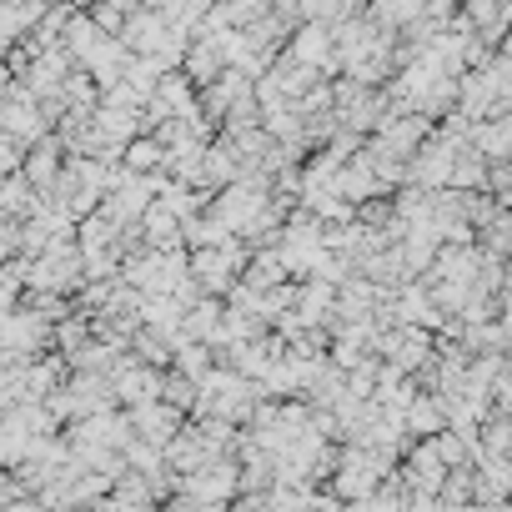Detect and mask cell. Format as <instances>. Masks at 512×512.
Returning <instances> with one entry per match:
<instances>
[{"label":"cell","instance_id":"cell-15","mask_svg":"<svg viewBox=\"0 0 512 512\" xmlns=\"http://www.w3.org/2000/svg\"><path fill=\"white\" fill-rule=\"evenodd\" d=\"M497 51H502V56L512 61V21H507V31H502V41H497Z\"/></svg>","mask_w":512,"mask_h":512},{"label":"cell","instance_id":"cell-9","mask_svg":"<svg viewBox=\"0 0 512 512\" xmlns=\"http://www.w3.org/2000/svg\"><path fill=\"white\" fill-rule=\"evenodd\" d=\"M447 186H457V191L487 186V156H482L472 141H462V146L452 151V181H447Z\"/></svg>","mask_w":512,"mask_h":512},{"label":"cell","instance_id":"cell-7","mask_svg":"<svg viewBox=\"0 0 512 512\" xmlns=\"http://www.w3.org/2000/svg\"><path fill=\"white\" fill-rule=\"evenodd\" d=\"M141 236H146V246H181V216L166 206V201H151L146 211H141Z\"/></svg>","mask_w":512,"mask_h":512},{"label":"cell","instance_id":"cell-8","mask_svg":"<svg viewBox=\"0 0 512 512\" xmlns=\"http://www.w3.org/2000/svg\"><path fill=\"white\" fill-rule=\"evenodd\" d=\"M121 161H126L131 171H141V176L166 171V141H161V136H151V131H141V136H131V141H126Z\"/></svg>","mask_w":512,"mask_h":512},{"label":"cell","instance_id":"cell-10","mask_svg":"<svg viewBox=\"0 0 512 512\" xmlns=\"http://www.w3.org/2000/svg\"><path fill=\"white\" fill-rule=\"evenodd\" d=\"M477 452H497V457H512V412L492 407L477 427Z\"/></svg>","mask_w":512,"mask_h":512},{"label":"cell","instance_id":"cell-5","mask_svg":"<svg viewBox=\"0 0 512 512\" xmlns=\"http://www.w3.org/2000/svg\"><path fill=\"white\" fill-rule=\"evenodd\" d=\"M41 0H6L0 6V51H11V46H21L26 36H31V26L41 21Z\"/></svg>","mask_w":512,"mask_h":512},{"label":"cell","instance_id":"cell-17","mask_svg":"<svg viewBox=\"0 0 512 512\" xmlns=\"http://www.w3.org/2000/svg\"><path fill=\"white\" fill-rule=\"evenodd\" d=\"M0 6H6V0H0Z\"/></svg>","mask_w":512,"mask_h":512},{"label":"cell","instance_id":"cell-16","mask_svg":"<svg viewBox=\"0 0 512 512\" xmlns=\"http://www.w3.org/2000/svg\"><path fill=\"white\" fill-rule=\"evenodd\" d=\"M146 6H151V11H161V6H166V0H146Z\"/></svg>","mask_w":512,"mask_h":512},{"label":"cell","instance_id":"cell-14","mask_svg":"<svg viewBox=\"0 0 512 512\" xmlns=\"http://www.w3.org/2000/svg\"><path fill=\"white\" fill-rule=\"evenodd\" d=\"M457 6H462V0H427V16H442V21H447Z\"/></svg>","mask_w":512,"mask_h":512},{"label":"cell","instance_id":"cell-11","mask_svg":"<svg viewBox=\"0 0 512 512\" xmlns=\"http://www.w3.org/2000/svg\"><path fill=\"white\" fill-rule=\"evenodd\" d=\"M161 397L166 402H176L186 417L196 412V402H201V382L196 377H186V372H176V367H161Z\"/></svg>","mask_w":512,"mask_h":512},{"label":"cell","instance_id":"cell-4","mask_svg":"<svg viewBox=\"0 0 512 512\" xmlns=\"http://www.w3.org/2000/svg\"><path fill=\"white\" fill-rule=\"evenodd\" d=\"M287 277H292V272H287V262H282L277 241H272V246H251L246 267H241V282H251L256 292H267V287H277V282H287Z\"/></svg>","mask_w":512,"mask_h":512},{"label":"cell","instance_id":"cell-12","mask_svg":"<svg viewBox=\"0 0 512 512\" xmlns=\"http://www.w3.org/2000/svg\"><path fill=\"white\" fill-rule=\"evenodd\" d=\"M422 11H427V0H367V16L382 21V26H392V31H402V26L417 21Z\"/></svg>","mask_w":512,"mask_h":512},{"label":"cell","instance_id":"cell-3","mask_svg":"<svg viewBox=\"0 0 512 512\" xmlns=\"http://www.w3.org/2000/svg\"><path fill=\"white\" fill-rule=\"evenodd\" d=\"M61 151H66V146H61V136H51V131H46L41 141H31V151H26L21 171H26V181H31L36 191H46V186L61 176V166H66V161H61Z\"/></svg>","mask_w":512,"mask_h":512},{"label":"cell","instance_id":"cell-13","mask_svg":"<svg viewBox=\"0 0 512 512\" xmlns=\"http://www.w3.org/2000/svg\"><path fill=\"white\" fill-rule=\"evenodd\" d=\"M211 6H216V0H166L161 16H166V26H176V31H191V36H196V21H201Z\"/></svg>","mask_w":512,"mask_h":512},{"label":"cell","instance_id":"cell-2","mask_svg":"<svg viewBox=\"0 0 512 512\" xmlns=\"http://www.w3.org/2000/svg\"><path fill=\"white\" fill-rule=\"evenodd\" d=\"M181 71L191 76V86H196V91H201V86H211V81L226 71V51H221V41H211V36H191Z\"/></svg>","mask_w":512,"mask_h":512},{"label":"cell","instance_id":"cell-6","mask_svg":"<svg viewBox=\"0 0 512 512\" xmlns=\"http://www.w3.org/2000/svg\"><path fill=\"white\" fill-rule=\"evenodd\" d=\"M402 427H407V437H437L447 427V412H442L437 392H417L402 412Z\"/></svg>","mask_w":512,"mask_h":512},{"label":"cell","instance_id":"cell-1","mask_svg":"<svg viewBox=\"0 0 512 512\" xmlns=\"http://www.w3.org/2000/svg\"><path fill=\"white\" fill-rule=\"evenodd\" d=\"M131 412V427H136V437H146V442H156V447H166L181 427H186V412L176 407V402H166V397H151V402H141V407H126Z\"/></svg>","mask_w":512,"mask_h":512}]
</instances>
